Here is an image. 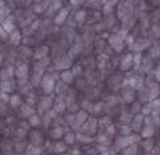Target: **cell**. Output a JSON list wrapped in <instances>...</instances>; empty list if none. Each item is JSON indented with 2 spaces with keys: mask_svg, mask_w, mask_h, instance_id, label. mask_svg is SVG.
Returning <instances> with one entry per match:
<instances>
[{
  "mask_svg": "<svg viewBox=\"0 0 160 155\" xmlns=\"http://www.w3.org/2000/svg\"><path fill=\"white\" fill-rule=\"evenodd\" d=\"M40 87H42L43 92L46 95H51L55 91V87H56V82H55L53 75L52 74H44Z\"/></svg>",
  "mask_w": 160,
  "mask_h": 155,
  "instance_id": "1",
  "label": "cell"
},
{
  "mask_svg": "<svg viewBox=\"0 0 160 155\" xmlns=\"http://www.w3.org/2000/svg\"><path fill=\"white\" fill-rule=\"evenodd\" d=\"M72 66V58H69L68 55H62V56L56 58V60L53 62V67L55 70L63 72V71H67L69 70V67Z\"/></svg>",
  "mask_w": 160,
  "mask_h": 155,
  "instance_id": "2",
  "label": "cell"
},
{
  "mask_svg": "<svg viewBox=\"0 0 160 155\" xmlns=\"http://www.w3.org/2000/svg\"><path fill=\"white\" fill-rule=\"evenodd\" d=\"M53 99L51 95H46V96H42L40 98V101H39V115L40 114H43V112H47L49 111V110H52L53 108Z\"/></svg>",
  "mask_w": 160,
  "mask_h": 155,
  "instance_id": "3",
  "label": "cell"
},
{
  "mask_svg": "<svg viewBox=\"0 0 160 155\" xmlns=\"http://www.w3.org/2000/svg\"><path fill=\"white\" fill-rule=\"evenodd\" d=\"M108 44L111 46L116 52H122L124 46H126V43L123 40H120L119 36L116 34H112V35H108Z\"/></svg>",
  "mask_w": 160,
  "mask_h": 155,
  "instance_id": "4",
  "label": "cell"
},
{
  "mask_svg": "<svg viewBox=\"0 0 160 155\" xmlns=\"http://www.w3.org/2000/svg\"><path fill=\"white\" fill-rule=\"evenodd\" d=\"M132 66H133V55L132 54H126L122 59H120L119 68L122 70V71H128Z\"/></svg>",
  "mask_w": 160,
  "mask_h": 155,
  "instance_id": "5",
  "label": "cell"
},
{
  "mask_svg": "<svg viewBox=\"0 0 160 155\" xmlns=\"http://www.w3.org/2000/svg\"><path fill=\"white\" fill-rule=\"evenodd\" d=\"M15 75H16L18 80H26V79H28V75H29L28 64H26V63L19 64L16 67V71H15Z\"/></svg>",
  "mask_w": 160,
  "mask_h": 155,
  "instance_id": "6",
  "label": "cell"
},
{
  "mask_svg": "<svg viewBox=\"0 0 160 155\" xmlns=\"http://www.w3.org/2000/svg\"><path fill=\"white\" fill-rule=\"evenodd\" d=\"M96 130H98V121L95 118L88 119V121L86 122V124L82 127V131H84L87 135H89V137L96 132Z\"/></svg>",
  "mask_w": 160,
  "mask_h": 155,
  "instance_id": "7",
  "label": "cell"
},
{
  "mask_svg": "<svg viewBox=\"0 0 160 155\" xmlns=\"http://www.w3.org/2000/svg\"><path fill=\"white\" fill-rule=\"evenodd\" d=\"M68 15H69V9L66 7V8H62L60 11L56 13V16H55L53 19V23L58 24V26H62V24H64L67 22L68 19Z\"/></svg>",
  "mask_w": 160,
  "mask_h": 155,
  "instance_id": "8",
  "label": "cell"
},
{
  "mask_svg": "<svg viewBox=\"0 0 160 155\" xmlns=\"http://www.w3.org/2000/svg\"><path fill=\"white\" fill-rule=\"evenodd\" d=\"M48 52H49V48L47 47V46H40V47H38L36 49L33 51V59L35 60H43V59H46V58H48Z\"/></svg>",
  "mask_w": 160,
  "mask_h": 155,
  "instance_id": "9",
  "label": "cell"
},
{
  "mask_svg": "<svg viewBox=\"0 0 160 155\" xmlns=\"http://www.w3.org/2000/svg\"><path fill=\"white\" fill-rule=\"evenodd\" d=\"M2 28H3L8 35L16 29V28H15V20H13V16H12V15H8V16L6 18V20H2Z\"/></svg>",
  "mask_w": 160,
  "mask_h": 155,
  "instance_id": "10",
  "label": "cell"
},
{
  "mask_svg": "<svg viewBox=\"0 0 160 155\" xmlns=\"http://www.w3.org/2000/svg\"><path fill=\"white\" fill-rule=\"evenodd\" d=\"M136 94H135V90L131 87H126V88H122V98L126 103H132Z\"/></svg>",
  "mask_w": 160,
  "mask_h": 155,
  "instance_id": "11",
  "label": "cell"
},
{
  "mask_svg": "<svg viewBox=\"0 0 160 155\" xmlns=\"http://www.w3.org/2000/svg\"><path fill=\"white\" fill-rule=\"evenodd\" d=\"M144 119H146V116H144L143 114H138L133 116V121L131 123V128L135 130V131H142V126L144 124Z\"/></svg>",
  "mask_w": 160,
  "mask_h": 155,
  "instance_id": "12",
  "label": "cell"
},
{
  "mask_svg": "<svg viewBox=\"0 0 160 155\" xmlns=\"http://www.w3.org/2000/svg\"><path fill=\"white\" fill-rule=\"evenodd\" d=\"M83 49H84V46H83V43L82 42H79V38H78V40L75 42L73 46L69 48V51H68V56L69 58H75V56H78V55H80L83 52Z\"/></svg>",
  "mask_w": 160,
  "mask_h": 155,
  "instance_id": "13",
  "label": "cell"
},
{
  "mask_svg": "<svg viewBox=\"0 0 160 155\" xmlns=\"http://www.w3.org/2000/svg\"><path fill=\"white\" fill-rule=\"evenodd\" d=\"M151 47V42L148 40V39H138L136 43H135V46L132 48V51H136V52H142L144 49H147Z\"/></svg>",
  "mask_w": 160,
  "mask_h": 155,
  "instance_id": "14",
  "label": "cell"
},
{
  "mask_svg": "<svg viewBox=\"0 0 160 155\" xmlns=\"http://www.w3.org/2000/svg\"><path fill=\"white\" fill-rule=\"evenodd\" d=\"M15 71H16V68H13L12 66H8L6 68L2 70V74H0V78H2V82L4 80H11L13 79L16 75H15Z\"/></svg>",
  "mask_w": 160,
  "mask_h": 155,
  "instance_id": "15",
  "label": "cell"
},
{
  "mask_svg": "<svg viewBox=\"0 0 160 155\" xmlns=\"http://www.w3.org/2000/svg\"><path fill=\"white\" fill-rule=\"evenodd\" d=\"M68 106H67V103H66V101H64V98H62V96H59L56 101H55V103H53V111L56 112V114H63L64 111H66V108H67Z\"/></svg>",
  "mask_w": 160,
  "mask_h": 155,
  "instance_id": "16",
  "label": "cell"
},
{
  "mask_svg": "<svg viewBox=\"0 0 160 155\" xmlns=\"http://www.w3.org/2000/svg\"><path fill=\"white\" fill-rule=\"evenodd\" d=\"M128 146H131V141H129V135L128 137H119L115 142V147L118 150H126Z\"/></svg>",
  "mask_w": 160,
  "mask_h": 155,
  "instance_id": "17",
  "label": "cell"
},
{
  "mask_svg": "<svg viewBox=\"0 0 160 155\" xmlns=\"http://www.w3.org/2000/svg\"><path fill=\"white\" fill-rule=\"evenodd\" d=\"M16 83L13 79L11 80H4L2 82V92H6V94H9V92H13L16 90Z\"/></svg>",
  "mask_w": 160,
  "mask_h": 155,
  "instance_id": "18",
  "label": "cell"
},
{
  "mask_svg": "<svg viewBox=\"0 0 160 155\" xmlns=\"http://www.w3.org/2000/svg\"><path fill=\"white\" fill-rule=\"evenodd\" d=\"M75 75H73V72L71 71V70H67V71H63V72H60V80L62 82H64L66 84H72L73 83V80H75Z\"/></svg>",
  "mask_w": 160,
  "mask_h": 155,
  "instance_id": "19",
  "label": "cell"
},
{
  "mask_svg": "<svg viewBox=\"0 0 160 155\" xmlns=\"http://www.w3.org/2000/svg\"><path fill=\"white\" fill-rule=\"evenodd\" d=\"M19 114H20V116H23V118H29L35 114V110L32 106H29L28 103H26V104H22V107L19 110Z\"/></svg>",
  "mask_w": 160,
  "mask_h": 155,
  "instance_id": "20",
  "label": "cell"
},
{
  "mask_svg": "<svg viewBox=\"0 0 160 155\" xmlns=\"http://www.w3.org/2000/svg\"><path fill=\"white\" fill-rule=\"evenodd\" d=\"M55 92H56L59 96H62V98H64L67 95V92H68V84H66L64 82H56V87H55Z\"/></svg>",
  "mask_w": 160,
  "mask_h": 155,
  "instance_id": "21",
  "label": "cell"
},
{
  "mask_svg": "<svg viewBox=\"0 0 160 155\" xmlns=\"http://www.w3.org/2000/svg\"><path fill=\"white\" fill-rule=\"evenodd\" d=\"M8 39L9 42H11V44H13V46H18V44L22 43L23 38H22V32L18 31V29H15L13 32H11L8 35Z\"/></svg>",
  "mask_w": 160,
  "mask_h": 155,
  "instance_id": "22",
  "label": "cell"
},
{
  "mask_svg": "<svg viewBox=\"0 0 160 155\" xmlns=\"http://www.w3.org/2000/svg\"><path fill=\"white\" fill-rule=\"evenodd\" d=\"M155 134V126L153 124H146L142 130V137L144 139H151Z\"/></svg>",
  "mask_w": 160,
  "mask_h": 155,
  "instance_id": "23",
  "label": "cell"
},
{
  "mask_svg": "<svg viewBox=\"0 0 160 155\" xmlns=\"http://www.w3.org/2000/svg\"><path fill=\"white\" fill-rule=\"evenodd\" d=\"M108 60H109L108 54H106V52L99 54V56H98V59H96V62H98V68H99V70H103V68L108 64Z\"/></svg>",
  "mask_w": 160,
  "mask_h": 155,
  "instance_id": "24",
  "label": "cell"
},
{
  "mask_svg": "<svg viewBox=\"0 0 160 155\" xmlns=\"http://www.w3.org/2000/svg\"><path fill=\"white\" fill-rule=\"evenodd\" d=\"M86 19H87V11H84V9L76 11V13H75V16H73L75 23L79 24V26H82V24L86 22Z\"/></svg>",
  "mask_w": 160,
  "mask_h": 155,
  "instance_id": "25",
  "label": "cell"
},
{
  "mask_svg": "<svg viewBox=\"0 0 160 155\" xmlns=\"http://www.w3.org/2000/svg\"><path fill=\"white\" fill-rule=\"evenodd\" d=\"M116 4H118V0H109V2H107V3L103 6V9H102L103 13L107 15V16H108V15H111V13L113 12L115 6H116Z\"/></svg>",
  "mask_w": 160,
  "mask_h": 155,
  "instance_id": "26",
  "label": "cell"
},
{
  "mask_svg": "<svg viewBox=\"0 0 160 155\" xmlns=\"http://www.w3.org/2000/svg\"><path fill=\"white\" fill-rule=\"evenodd\" d=\"M60 7H62V3H60V2L52 3L51 6H49V8L47 9V12H46V13L48 15V16H56V13L60 11V9H62Z\"/></svg>",
  "mask_w": 160,
  "mask_h": 155,
  "instance_id": "27",
  "label": "cell"
},
{
  "mask_svg": "<svg viewBox=\"0 0 160 155\" xmlns=\"http://www.w3.org/2000/svg\"><path fill=\"white\" fill-rule=\"evenodd\" d=\"M49 135H51V138L53 139H60V138H64V130L63 127H60V126H56V127H53L51 130V132H49Z\"/></svg>",
  "mask_w": 160,
  "mask_h": 155,
  "instance_id": "28",
  "label": "cell"
},
{
  "mask_svg": "<svg viewBox=\"0 0 160 155\" xmlns=\"http://www.w3.org/2000/svg\"><path fill=\"white\" fill-rule=\"evenodd\" d=\"M9 104H11V107H13V108H20L22 107V98H20V95L19 94H13V95H11V99H9Z\"/></svg>",
  "mask_w": 160,
  "mask_h": 155,
  "instance_id": "29",
  "label": "cell"
},
{
  "mask_svg": "<svg viewBox=\"0 0 160 155\" xmlns=\"http://www.w3.org/2000/svg\"><path fill=\"white\" fill-rule=\"evenodd\" d=\"M27 154L28 155H40L43 152V147L42 146H35V144H29L27 146Z\"/></svg>",
  "mask_w": 160,
  "mask_h": 155,
  "instance_id": "30",
  "label": "cell"
},
{
  "mask_svg": "<svg viewBox=\"0 0 160 155\" xmlns=\"http://www.w3.org/2000/svg\"><path fill=\"white\" fill-rule=\"evenodd\" d=\"M43 142V137L42 132L39 131H33L31 134V144H35V146H40V143Z\"/></svg>",
  "mask_w": 160,
  "mask_h": 155,
  "instance_id": "31",
  "label": "cell"
},
{
  "mask_svg": "<svg viewBox=\"0 0 160 155\" xmlns=\"http://www.w3.org/2000/svg\"><path fill=\"white\" fill-rule=\"evenodd\" d=\"M28 122H29V126H32V127H38V126H40V124L43 123V121H42V118H40L39 114H33L32 116H29Z\"/></svg>",
  "mask_w": 160,
  "mask_h": 155,
  "instance_id": "32",
  "label": "cell"
},
{
  "mask_svg": "<svg viewBox=\"0 0 160 155\" xmlns=\"http://www.w3.org/2000/svg\"><path fill=\"white\" fill-rule=\"evenodd\" d=\"M43 76H44V75H40V74H38V72H33L32 78H31V80H29V83L32 84V87H38V86H40V84H42V79H43Z\"/></svg>",
  "mask_w": 160,
  "mask_h": 155,
  "instance_id": "33",
  "label": "cell"
},
{
  "mask_svg": "<svg viewBox=\"0 0 160 155\" xmlns=\"http://www.w3.org/2000/svg\"><path fill=\"white\" fill-rule=\"evenodd\" d=\"M143 56H142V52H136L133 55V67L136 70H140V67H142L143 64Z\"/></svg>",
  "mask_w": 160,
  "mask_h": 155,
  "instance_id": "34",
  "label": "cell"
},
{
  "mask_svg": "<svg viewBox=\"0 0 160 155\" xmlns=\"http://www.w3.org/2000/svg\"><path fill=\"white\" fill-rule=\"evenodd\" d=\"M67 150V144L66 142H56L53 144V151L55 152H59V154H64Z\"/></svg>",
  "mask_w": 160,
  "mask_h": 155,
  "instance_id": "35",
  "label": "cell"
},
{
  "mask_svg": "<svg viewBox=\"0 0 160 155\" xmlns=\"http://www.w3.org/2000/svg\"><path fill=\"white\" fill-rule=\"evenodd\" d=\"M76 134L73 132H66V135H64V142H66V144L68 146V144H73L75 142H76Z\"/></svg>",
  "mask_w": 160,
  "mask_h": 155,
  "instance_id": "36",
  "label": "cell"
},
{
  "mask_svg": "<svg viewBox=\"0 0 160 155\" xmlns=\"http://www.w3.org/2000/svg\"><path fill=\"white\" fill-rule=\"evenodd\" d=\"M152 58L151 56H147V58H144L143 59V64H142V67H140V68H143L144 70V71H149V70H151V67H152Z\"/></svg>",
  "mask_w": 160,
  "mask_h": 155,
  "instance_id": "37",
  "label": "cell"
},
{
  "mask_svg": "<svg viewBox=\"0 0 160 155\" xmlns=\"http://www.w3.org/2000/svg\"><path fill=\"white\" fill-rule=\"evenodd\" d=\"M119 36V39L120 40H123L124 43H126V40H127V38L129 36V34H128V29L127 28H120L118 32H115Z\"/></svg>",
  "mask_w": 160,
  "mask_h": 155,
  "instance_id": "38",
  "label": "cell"
},
{
  "mask_svg": "<svg viewBox=\"0 0 160 155\" xmlns=\"http://www.w3.org/2000/svg\"><path fill=\"white\" fill-rule=\"evenodd\" d=\"M76 139L82 143H91L93 141V139L87 134H76Z\"/></svg>",
  "mask_w": 160,
  "mask_h": 155,
  "instance_id": "39",
  "label": "cell"
},
{
  "mask_svg": "<svg viewBox=\"0 0 160 155\" xmlns=\"http://www.w3.org/2000/svg\"><path fill=\"white\" fill-rule=\"evenodd\" d=\"M136 152H138V144H131V146H128L126 150H123L124 155H135Z\"/></svg>",
  "mask_w": 160,
  "mask_h": 155,
  "instance_id": "40",
  "label": "cell"
},
{
  "mask_svg": "<svg viewBox=\"0 0 160 155\" xmlns=\"http://www.w3.org/2000/svg\"><path fill=\"white\" fill-rule=\"evenodd\" d=\"M71 71L73 72L75 76H80V75H82V72H83V68H82V66H80V64H73L72 68H71Z\"/></svg>",
  "mask_w": 160,
  "mask_h": 155,
  "instance_id": "41",
  "label": "cell"
},
{
  "mask_svg": "<svg viewBox=\"0 0 160 155\" xmlns=\"http://www.w3.org/2000/svg\"><path fill=\"white\" fill-rule=\"evenodd\" d=\"M151 35L155 36V39H159L160 38V26L155 24V26L151 27Z\"/></svg>",
  "mask_w": 160,
  "mask_h": 155,
  "instance_id": "42",
  "label": "cell"
},
{
  "mask_svg": "<svg viewBox=\"0 0 160 155\" xmlns=\"http://www.w3.org/2000/svg\"><path fill=\"white\" fill-rule=\"evenodd\" d=\"M120 121H122V122L133 121V115L131 112H124V114H122V116H120Z\"/></svg>",
  "mask_w": 160,
  "mask_h": 155,
  "instance_id": "43",
  "label": "cell"
},
{
  "mask_svg": "<svg viewBox=\"0 0 160 155\" xmlns=\"http://www.w3.org/2000/svg\"><path fill=\"white\" fill-rule=\"evenodd\" d=\"M151 58H158L160 56V46H155L151 48V54H149Z\"/></svg>",
  "mask_w": 160,
  "mask_h": 155,
  "instance_id": "44",
  "label": "cell"
},
{
  "mask_svg": "<svg viewBox=\"0 0 160 155\" xmlns=\"http://www.w3.org/2000/svg\"><path fill=\"white\" fill-rule=\"evenodd\" d=\"M139 110L142 111V106H140V103H133V106L131 107V114L132 115H138Z\"/></svg>",
  "mask_w": 160,
  "mask_h": 155,
  "instance_id": "45",
  "label": "cell"
},
{
  "mask_svg": "<svg viewBox=\"0 0 160 155\" xmlns=\"http://www.w3.org/2000/svg\"><path fill=\"white\" fill-rule=\"evenodd\" d=\"M99 124H100V127H104V128H107V127L109 126V124H111V122H109V118H108V116H106V118L100 119Z\"/></svg>",
  "mask_w": 160,
  "mask_h": 155,
  "instance_id": "46",
  "label": "cell"
},
{
  "mask_svg": "<svg viewBox=\"0 0 160 155\" xmlns=\"http://www.w3.org/2000/svg\"><path fill=\"white\" fill-rule=\"evenodd\" d=\"M35 102H36V96H35V95L31 92V94H29L28 96H27V103L29 104V106H33Z\"/></svg>",
  "mask_w": 160,
  "mask_h": 155,
  "instance_id": "47",
  "label": "cell"
},
{
  "mask_svg": "<svg viewBox=\"0 0 160 155\" xmlns=\"http://www.w3.org/2000/svg\"><path fill=\"white\" fill-rule=\"evenodd\" d=\"M153 76H155V79L160 83V63L156 66V68H155V71H153Z\"/></svg>",
  "mask_w": 160,
  "mask_h": 155,
  "instance_id": "48",
  "label": "cell"
},
{
  "mask_svg": "<svg viewBox=\"0 0 160 155\" xmlns=\"http://www.w3.org/2000/svg\"><path fill=\"white\" fill-rule=\"evenodd\" d=\"M96 139H98L99 142H102V143H107V142H108V135H107L106 132H104V134H100Z\"/></svg>",
  "mask_w": 160,
  "mask_h": 155,
  "instance_id": "49",
  "label": "cell"
},
{
  "mask_svg": "<svg viewBox=\"0 0 160 155\" xmlns=\"http://www.w3.org/2000/svg\"><path fill=\"white\" fill-rule=\"evenodd\" d=\"M104 24H106V27L107 28H111L113 24H115V18L112 16V18H108V19H106V22H104Z\"/></svg>",
  "mask_w": 160,
  "mask_h": 155,
  "instance_id": "50",
  "label": "cell"
},
{
  "mask_svg": "<svg viewBox=\"0 0 160 155\" xmlns=\"http://www.w3.org/2000/svg\"><path fill=\"white\" fill-rule=\"evenodd\" d=\"M152 144H153V143H152L151 139H146V142L143 143V146H144V148H146L147 151H149V150L152 148Z\"/></svg>",
  "mask_w": 160,
  "mask_h": 155,
  "instance_id": "51",
  "label": "cell"
},
{
  "mask_svg": "<svg viewBox=\"0 0 160 155\" xmlns=\"http://www.w3.org/2000/svg\"><path fill=\"white\" fill-rule=\"evenodd\" d=\"M103 110V103H96L93 106V111H92V114H98V112H100Z\"/></svg>",
  "mask_w": 160,
  "mask_h": 155,
  "instance_id": "52",
  "label": "cell"
},
{
  "mask_svg": "<svg viewBox=\"0 0 160 155\" xmlns=\"http://www.w3.org/2000/svg\"><path fill=\"white\" fill-rule=\"evenodd\" d=\"M106 134L107 135H113L115 134V126L113 124H109V126L106 128Z\"/></svg>",
  "mask_w": 160,
  "mask_h": 155,
  "instance_id": "53",
  "label": "cell"
},
{
  "mask_svg": "<svg viewBox=\"0 0 160 155\" xmlns=\"http://www.w3.org/2000/svg\"><path fill=\"white\" fill-rule=\"evenodd\" d=\"M23 32H24V35H26V36H29V35H32L35 31L28 26V27H24V31H23Z\"/></svg>",
  "mask_w": 160,
  "mask_h": 155,
  "instance_id": "54",
  "label": "cell"
},
{
  "mask_svg": "<svg viewBox=\"0 0 160 155\" xmlns=\"http://www.w3.org/2000/svg\"><path fill=\"white\" fill-rule=\"evenodd\" d=\"M69 2H71L73 7H80V4H83L86 0H69Z\"/></svg>",
  "mask_w": 160,
  "mask_h": 155,
  "instance_id": "55",
  "label": "cell"
},
{
  "mask_svg": "<svg viewBox=\"0 0 160 155\" xmlns=\"http://www.w3.org/2000/svg\"><path fill=\"white\" fill-rule=\"evenodd\" d=\"M22 54H23V55H26V54H27V55H33V54H31V49H29L28 47H23V48H22Z\"/></svg>",
  "mask_w": 160,
  "mask_h": 155,
  "instance_id": "56",
  "label": "cell"
},
{
  "mask_svg": "<svg viewBox=\"0 0 160 155\" xmlns=\"http://www.w3.org/2000/svg\"><path fill=\"white\" fill-rule=\"evenodd\" d=\"M24 144H26V142H22V143H18L16 144V147H18L16 150H18V151H23V148H24L23 146H24Z\"/></svg>",
  "mask_w": 160,
  "mask_h": 155,
  "instance_id": "57",
  "label": "cell"
},
{
  "mask_svg": "<svg viewBox=\"0 0 160 155\" xmlns=\"http://www.w3.org/2000/svg\"><path fill=\"white\" fill-rule=\"evenodd\" d=\"M0 34H2V39H7V38H8V34L4 31L3 28H2V31H0Z\"/></svg>",
  "mask_w": 160,
  "mask_h": 155,
  "instance_id": "58",
  "label": "cell"
},
{
  "mask_svg": "<svg viewBox=\"0 0 160 155\" xmlns=\"http://www.w3.org/2000/svg\"><path fill=\"white\" fill-rule=\"evenodd\" d=\"M102 155H112V151H109V150H104Z\"/></svg>",
  "mask_w": 160,
  "mask_h": 155,
  "instance_id": "59",
  "label": "cell"
},
{
  "mask_svg": "<svg viewBox=\"0 0 160 155\" xmlns=\"http://www.w3.org/2000/svg\"><path fill=\"white\" fill-rule=\"evenodd\" d=\"M48 2H49V3H51V4H52V3H56V2H60V0H48Z\"/></svg>",
  "mask_w": 160,
  "mask_h": 155,
  "instance_id": "60",
  "label": "cell"
},
{
  "mask_svg": "<svg viewBox=\"0 0 160 155\" xmlns=\"http://www.w3.org/2000/svg\"><path fill=\"white\" fill-rule=\"evenodd\" d=\"M60 155H69V154H60Z\"/></svg>",
  "mask_w": 160,
  "mask_h": 155,
  "instance_id": "61",
  "label": "cell"
},
{
  "mask_svg": "<svg viewBox=\"0 0 160 155\" xmlns=\"http://www.w3.org/2000/svg\"><path fill=\"white\" fill-rule=\"evenodd\" d=\"M159 147H160V142H159Z\"/></svg>",
  "mask_w": 160,
  "mask_h": 155,
  "instance_id": "62",
  "label": "cell"
}]
</instances>
